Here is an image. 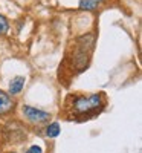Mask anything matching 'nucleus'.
I'll list each match as a JSON object with an SVG mask.
<instances>
[{"mask_svg":"<svg viewBox=\"0 0 142 153\" xmlns=\"http://www.w3.org/2000/svg\"><path fill=\"white\" fill-rule=\"evenodd\" d=\"M104 101H102V95L99 94H92L87 97H73L72 101V112L73 115H87L96 112L99 107H102Z\"/></svg>","mask_w":142,"mask_h":153,"instance_id":"obj_1","label":"nucleus"},{"mask_svg":"<svg viewBox=\"0 0 142 153\" xmlns=\"http://www.w3.org/2000/svg\"><path fill=\"white\" fill-rule=\"evenodd\" d=\"M23 115L32 123H46L50 118V115L47 112L32 107V106H23Z\"/></svg>","mask_w":142,"mask_h":153,"instance_id":"obj_2","label":"nucleus"},{"mask_svg":"<svg viewBox=\"0 0 142 153\" xmlns=\"http://www.w3.org/2000/svg\"><path fill=\"white\" fill-rule=\"evenodd\" d=\"M12 109H14V101H12V98L6 92L0 91V115H5V113L11 112Z\"/></svg>","mask_w":142,"mask_h":153,"instance_id":"obj_3","label":"nucleus"},{"mask_svg":"<svg viewBox=\"0 0 142 153\" xmlns=\"http://www.w3.org/2000/svg\"><path fill=\"white\" fill-rule=\"evenodd\" d=\"M24 76H16L14 80L9 83V94L11 95H18L21 92V89L24 86Z\"/></svg>","mask_w":142,"mask_h":153,"instance_id":"obj_4","label":"nucleus"},{"mask_svg":"<svg viewBox=\"0 0 142 153\" xmlns=\"http://www.w3.org/2000/svg\"><path fill=\"white\" fill-rule=\"evenodd\" d=\"M102 2H104V0H81L78 8L83 9V11H92V9L98 8Z\"/></svg>","mask_w":142,"mask_h":153,"instance_id":"obj_5","label":"nucleus"},{"mask_svg":"<svg viewBox=\"0 0 142 153\" xmlns=\"http://www.w3.org/2000/svg\"><path fill=\"white\" fill-rule=\"evenodd\" d=\"M61 129H60V124L58 123H50L47 127H46V135L49 138H57L60 135Z\"/></svg>","mask_w":142,"mask_h":153,"instance_id":"obj_6","label":"nucleus"},{"mask_svg":"<svg viewBox=\"0 0 142 153\" xmlns=\"http://www.w3.org/2000/svg\"><path fill=\"white\" fill-rule=\"evenodd\" d=\"M8 29H9V23H8V20H6L3 16H0V35L6 34Z\"/></svg>","mask_w":142,"mask_h":153,"instance_id":"obj_7","label":"nucleus"},{"mask_svg":"<svg viewBox=\"0 0 142 153\" xmlns=\"http://www.w3.org/2000/svg\"><path fill=\"white\" fill-rule=\"evenodd\" d=\"M26 153H43V149L40 146H32L26 150Z\"/></svg>","mask_w":142,"mask_h":153,"instance_id":"obj_8","label":"nucleus"}]
</instances>
